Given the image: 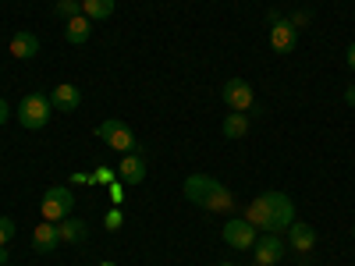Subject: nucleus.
Segmentation results:
<instances>
[{"label": "nucleus", "instance_id": "nucleus-1", "mask_svg": "<svg viewBox=\"0 0 355 266\" xmlns=\"http://www.w3.org/2000/svg\"><path fill=\"white\" fill-rule=\"evenodd\" d=\"M245 220L256 227V231H266V234H281L295 224V202L284 195V192H263L256 195L249 206H245Z\"/></svg>", "mask_w": 355, "mask_h": 266}, {"label": "nucleus", "instance_id": "nucleus-2", "mask_svg": "<svg viewBox=\"0 0 355 266\" xmlns=\"http://www.w3.org/2000/svg\"><path fill=\"white\" fill-rule=\"evenodd\" d=\"M185 199L206 213H234V192L210 174H189L185 177Z\"/></svg>", "mask_w": 355, "mask_h": 266}, {"label": "nucleus", "instance_id": "nucleus-3", "mask_svg": "<svg viewBox=\"0 0 355 266\" xmlns=\"http://www.w3.org/2000/svg\"><path fill=\"white\" fill-rule=\"evenodd\" d=\"M50 110H53L50 96H43V93H28V96H21V103L15 107V117H18V125H21V128L40 132V128H46V121H50Z\"/></svg>", "mask_w": 355, "mask_h": 266}, {"label": "nucleus", "instance_id": "nucleus-4", "mask_svg": "<svg viewBox=\"0 0 355 266\" xmlns=\"http://www.w3.org/2000/svg\"><path fill=\"white\" fill-rule=\"evenodd\" d=\"M71 210H75V195H71V188H64V185L46 188L43 199H40V217H43V220L61 224V220L71 217Z\"/></svg>", "mask_w": 355, "mask_h": 266}, {"label": "nucleus", "instance_id": "nucleus-5", "mask_svg": "<svg viewBox=\"0 0 355 266\" xmlns=\"http://www.w3.org/2000/svg\"><path fill=\"white\" fill-rule=\"evenodd\" d=\"M96 135L110 145V150H117V153H135V135H132V128H128L125 121H117V117L103 121V125L96 128Z\"/></svg>", "mask_w": 355, "mask_h": 266}, {"label": "nucleus", "instance_id": "nucleus-6", "mask_svg": "<svg viewBox=\"0 0 355 266\" xmlns=\"http://www.w3.org/2000/svg\"><path fill=\"white\" fill-rule=\"evenodd\" d=\"M224 103H227L231 110H239V114L256 110V93H252V85H249L245 78H227V82H224Z\"/></svg>", "mask_w": 355, "mask_h": 266}, {"label": "nucleus", "instance_id": "nucleus-7", "mask_svg": "<svg viewBox=\"0 0 355 266\" xmlns=\"http://www.w3.org/2000/svg\"><path fill=\"white\" fill-rule=\"evenodd\" d=\"M224 242L231 245V249H252L256 245V227L245 220V217H239V220H227L224 224Z\"/></svg>", "mask_w": 355, "mask_h": 266}, {"label": "nucleus", "instance_id": "nucleus-8", "mask_svg": "<svg viewBox=\"0 0 355 266\" xmlns=\"http://www.w3.org/2000/svg\"><path fill=\"white\" fill-rule=\"evenodd\" d=\"M284 242L277 238V234H263V238H256L252 252H256V266H277L284 259Z\"/></svg>", "mask_w": 355, "mask_h": 266}, {"label": "nucleus", "instance_id": "nucleus-9", "mask_svg": "<svg viewBox=\"0 0 355 266\" xmlns=\"http://www.w3.org/2000/svg\"><path fill=\"white\" fill-rule=\"evenodd\" d=\"M146 170H150V163H146L142 153H125L121 163H117V177H121L125 185H142L146 181Z\"/></svg>", "mask_w": 355, "mask_h": 266}, {"label": "nucleus", "instance_id": "nucleus-10", "mask_svg": "<svg viewBox=\"0 0 355 266\" xmlns=\"http://www.w3.org/2000/svg\"><path fill=\"white\" fill-rule=\"evenodd\" d=\"M295 43H299V28H295L291 21L281 18V21L270 25V46H274V53H291Z\"/></svg>", "mask_w": 355, "mask_h": 266}, {"label": "nucleus", "instance_id": "nucleus-11", "mask_svg": "<svg viewBox=\"0 0 355 266\" xmlns=\"http://www.w3.org/2000/svg\"><path fill=\"white\" fill-rule=\"evenodd\" d=\"M50 103H53V110H64V114H71V110H78V107H82V89H78V85H71V82L53 85Z\"/></svg>", "mask_w": 355, "mask_h": 266}, {"label": "nucleus", "instance_id": "nucleus-12", "mask_svg": "<svg viewBox=\"0 0 355 266\" xmlns=\"http://www.w3.org/2000/svg\"><path fill=\"white\" fill-rule=\"evenodd\" d=\"M33 245H36V252H53V249H61V227H57L53 220H43V224H36V231H33Z\"/></svg>", "mask_w": 355, "mask_h": 266}, {"label": "nucleus", "instance_id": "nucleus-13", "mask_svg": "<svg viewBox=\"0 0 355 266\" xmlns=\"http://www.w3.org/2000/svg\"><path fill=\"white\" fill-rule=\"evenodd\" d=\"M8 50H11L15 61H33V57L40 53V39H36V33H25V28H21V33L11 36Z\"/></svg>", "mask_w": 355, "mask_h": 266}, {"label": "nucleus", "instance_id": "nucleus-14", "mask_svg": "<svg viewBox=\"0 0 355 266\" xmlns=\"http://www.w3.org/2000/svg\"><path fill=\"white\" fill-rule=\"evenodd\" d=\"M288 242H291L295 252H309V249H316V227L306 224V220H295V224L288 227Z\"/></svg>", "mask_w": 355, "mask_h": 266}, {"label": "nucleus", "instance_id": "nucleus-15", "mask_svg": "<svg viewBox=\"0 0 355 266\" xmlns=\"http://www.w3.org/2000/svg\"><path fill=\"white\" fill-rule=\"evenodd\" d=\"M64 39H68L71 46H85L89 39H93V21H89L85 15L68 18V21H64Z\"/></svg>", "mask_w": 355, "mask_h": 266}, {"label": "nucleus", "instance_id": "nucleus-16", "mask_svg": "<svg viewBox=\"0 0 355 266\" xmlns=\"http://www.w3.org/2000/svg\"><path fill=\"white\" fill-rule=\"evenodd\" d=\"M57 227H61V245H82L85 242V224L82 220H61V224H57Z\"/></svg>", "mask_w": 355, "mask_h": 266}, {"label": "nucleus", "instance_id": "nucleus-17", "mask_svg": "<svg viewBox=\"0 0 355 266\" xmlns=\"http://www.w3.org/2000/svg\"><path fill=\"white\" fill-rule=\"evenodd\" d=\"M224 135H227V139H245V135H249V117L239 114V110H231V114L224 117Z\"/></svg>", "mask_w": 355, "mask_h": 266}, {"label": "nucleus", "instance_id": "nucleus-18", "mask_svg": "<svg viewBox=\"0 0 355 266\" xmlns=\"http://www.w3.org/2000/svg\"><path fill=\"white\" fill-rule=\"evenodd\" d=\"M82 15L89 21H103L114 15V0H82Z\"/></svg>", "mask_w": 355, "mask_h": 266}, {"label": "nucleus", "instance_id": "nucleus-19", "mask_svg": "<svg viewBox=\"0 0 355 266\" xmlns=\"http://www.w3.org/2000/svg\"><path fill=\"white\" fill-rule=\"evenodd\" d=\"M53 11L61 15L64 21H68V18H78V15H82V0H57Z\"/></svg>", "mask_w": 355, "mask_h": 266}, {"label": "nucleus", "instance_id": "nucleus-20", "mask_svg": "<svg viewBox=\"0 0 355 266\" xmlns=\"http://www.w3.org/2000/svg\"><path fill=\"white\" fill-rule=\"evenodd\" d=\"M15 231H18V224L11 217H0V245H8L15 238Z\"/></svg>", "mask_w": 355, "mask_h": 266}, {"label": "nucleus", "instance_id": "nucleus-21", "mask_svg": "<svg viewBox=\"0 0 355 266\" xmlns=\"http://www.w3.org/2000/svg\"><path fill=\"white\" fill-rule=\"evenodd\" d=\"M114 177H117V170H110V167H100V170L93 174V185H110Z\"/></svg>", "mask_w": 355, "mask_h": 266}, {"label": "nucleus", "instance_id": "nucleus-22", "mask_svg": "<svg viewBox=\"0 0 355 266\" xmlns=\"http://www.w3.org/2000/svg\"><path fill=\"white\" fill-rule=\"evenodd\" d=\"M121 224H125L121 210H110V213H107V220H103V227H107V231H117V227H121Z\"/></svg>", "mask_w": 355, "mask_h": 266}, {"label": "nucleus", "instance_id": "nucleus-23", "mask_svg": "<svg viewBox=\"0 0 355 266\" xmlns=\"http://www.w3.org/2000/svg\"><path fill=\"white\" fill-rule=\"evenodd\" d=\"M121 185H125V181H121V177H117V181H110V188H107L114 202H121V199H125V192H121Z\"/></svg>", "mask_w": 355, "mask_h": 266}, {"label": "nucleus", "instance_id": "nucleus-24", "mask_svg": "<svg viewBox=\"0 0 355 266\" xmlns=\"http://www.w3.org/2000/svg\"><path fill=\"white\" fill-rule=\"evenodd\" d=\"M71 185H93V174H85V170L71 174Z\"/></svg>", "mask_w": 355, "mask_h": 266}, {"label": "nucleus", "instance_id": "nucleus-25", "mask_svg": "<svg viewBox=\"0 0 355 266\" xmlns=\"http://www.w3.org/2000/svg\"><path fill=\"white\" fill-rule=\"evenodd\" d=\"M288 21H291L295 28H306V25H309V15H306V11H299V15H291Z\"/></svg>", "mask_w": 355, "mask_h": 266}, {"label": "nucleus", "instance_id": "nucleus-26", "mask_svg": "<svg viewBox=\"0 0 355 266\" xmlns=\"http://www.w3.org/2000/svg\"><path fill=\"white\" fill-rule=\"evenodd\" d=\"M8 114H11V107H8V100H0V128L8 125Z\"/></svg>", "mask_w": 355, "mask_h": 266}, {"label": "nucleus", "instance_id": "nucleus-27", "mask_svg": "<svg viewBox=\"0 0 355 266\" xmlns=\"http://www.w3.org/2000/svg\"><path fill=\"white\" fill-rule=\"evenodd\" d=\"M345 100H348V103L355 107V85H348V89H345Z\"/></svg>", "mask_w": 355, "mask_h": 266}, {"label": "nucleus", "instance_id": "nucleus-28", "mask_svg": "<svg viewBox=\"0 0 355 266\" xmlns=\"http://www.w3.org/2000/svg\"><path fill=\"white\" fill-rule=\"evenodd\" d=\"M348 68H352V71H355V43H352V46H348Z\"/></svg>", "mask_w": 355, "mask_h": 266}, {"label": "nucleus", "instance_id": "nucleus-29", "mask_svg": "<svg viewBox=\"0 0 355 266\" xmlns=\"http://www.w3.org/2000/svg\"><path fill=\"white\" fill-rule=\"evenodd\" d=\"M8 263V245H0V266Z\"/></svg>", "mask_w": 355, "mask_h": 266}, {"label": "nucleus", "instance_id": "nucleus-30", "mask_svg": "<svg viewBox=\"0 0 355 266\" xmlns=\"http://www.w3.org/2000/svg\"><path fill=\"white\" fill-rule=\"evenodd\" d=\"M217 266H234V263H217Z\"/></svg>", "mask_w": 355, "mask_h": 266}, {"label": "nucleus", "instance_id": "nucleus-31", "mask_svg": "<svg viewBox=\"0 0 355 266\" xmlns=\"http://www.w3.org/2000/svg\"><path fill=\"white\" fill-rule=\"evenodd\" d=\"M100 266H114V263H100Z\"/></svg>", "mask_w": 355, "mask_h": 266}]
</instances>
